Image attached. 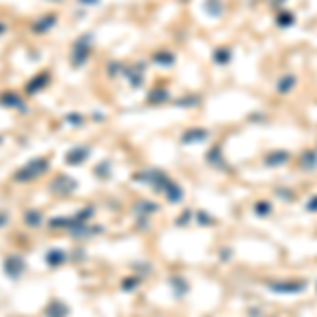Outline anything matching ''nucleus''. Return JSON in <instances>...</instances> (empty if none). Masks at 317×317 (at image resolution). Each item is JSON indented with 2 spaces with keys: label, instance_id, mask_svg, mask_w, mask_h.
Returning a JSON list of instances; mask_svg holds the SVG:
<instances>
[{
  "label": "nucleus",
  "instance_id": "10",
  "mask_svg": "<svg viewBox=\"0 0 317 317\" xmlns=\"http://www.w3.org/2000/svg\"><path fill=\"white\" fill-rule=\"evenodd\" d=\"M87 148H72L68 155H66V161L70 163V165H78V163H83L85 161V157H87Z\"/></svg>",
  "mask_w": 317,
  "mask_h": 317
},
{
  "label": "nucleus",
  "instance_id": "11",
  "mask_svg": "<svg viewBox=\"0 0 317 317\" xmlns=\"http://www.w3.org/2000/svg\"><path fill=\"white\" fill-rule=\"evenodd\" d=\"M23 222L28 224V226H32V228H38L40 222H42L40 211H36V209H28V211L23 214Z\"/></svg>",
  "mask_w": 317,
  "mask_h": 317
},
{
  "label": "nucleus",
  "instance_id": "9",
  "mask_svg": "<svg viewBox=\"0 0 317 317\" xmlns=\"http://www.w3.org/2000/svg\"><path fill=\"white\" fill-rule=\"evenodd\" d=\"M45 262L49 264V267H59V264L66 262V254L61 250H49L45 254Z\"/></svg>",
  "mask_w": 317,
  "mask_h": 317
},
{
  "label": "nucleus",
  "instance_id": "12",
  "mask_svg": "<svg viewBox=\"0 0 317 317\" xmlns=\"http://www.w3.org/2000/svg\"><path fill=\"white\" fill-rule=\"evenodd\" d=\"M4 222H6V214H4V211H0V226H4Z\"/></svg>",
  "mask_w": 317,
  "mask_h": 317
},
{
  "label": "nucleus",
  "instance_id": "4",
  "mask_svg": "<svg viewBox=\"0 0 317 317\" xmlns=\"http://www.w3.org/2000/svg\"><path fill=\"white\" fill-rule=\"evenodd\" d=\"M0 104L6 106V108H17L19 112H25L23 100H21L17 93H13V91H4L2 95H0Z\"/></svg>",
  "mask_w": 317,
  "mask_h": 317
},
{
  "label": "nucleus",
  "instance_id": "3",
  "mask_svg": "<svg viewBox=\"0 0 317 317\" xmlns=\"http://www.w3.org/2000/svg\"><path fill=\"white\" fill-rule=\"evenodd\" d=\"M2 269H4V273L11 279H19L21 277V273L25 271V262H23V258L21 256H8L6 260H4V264H2Z\"/></svg>",
  "mask_w": 317,
  "mask_h": 317
},
{
  "label": "nucleus",
  "instance_id": "15",
  "mask_svg": "<svg viewBox=\"0 0 317 317\" xmlns=\"http://www.w3.org/2000/svg\"><path fill=\"white\" fill-rule=\"evenodd\" d=\"M0 142H2V136H0Z\"/></svg>",
  "mask_w": 317,
  "mask_h": 317
},
{
  "label": "nucleus",
  "instance_id": "7",
  "mask_svg": "<svg viewBox=\"0 0 317 317\" xmlns=\"http://www.w3.org/2000/svg\"><path fill=\"white\" fill-rule=\"evenodd\" d=\"M55 21H57V17H55V15H45V17H40L38 21H34L32 30L36 32V34H42V32L51 30V28H53V23H55Z\"/></svg>",
  "mask_w": 317,
  "mask_h": 317
},
{
  "label": "nucleus",
  "instance_id": "6",
  "mask_svg": "<svg viewBox=\"0 0 317 317\" xmlns=\"http://www.w3.org/2000/svg\"><path fill=\"white\" fill-rule=\"evenodd\" d=\"M45 317H68V307L61 301H51L45 307Z\"/></svg>",
  "mask_w": 317,
  "mask_h": 317
},
{
  "label": "nucleus",
  "instance_id": "14",
  "mask_svg": "<svg viewBox=\"0 0 317 317\" xmlns=\"http://www.w3.org/2000/svg\"><path fill=\"white\" fill-rule=\"evenodd\" d=\"M2 32H4V25H2V23H0V34H2Z\"/></svg>",
  "mask_w": 317,
  "mask_h": 317
},
{
  "label": "nucleus",
  "instance_id": "13",
  "mask_svg": "<svg viewBox=\"0 0 317 317\" xmlns=\"http://www.w3.org/2000/svg\"><path fill=\"white\" fill-rule=\"evenodd\" d=\"M66 121H72V123H76V121H78V117H74V114H70V117H66Z\"/></svg>",
  "mask_w": 317,
  "mask_h": 317
},
{
  "label": "nucleus",
  "instance_id": "2",
  "mask_svg": "<svg viewBox=\"0 0 317 317\" xmlns=\"http://www.w3.org/2000/svg\"><path fill=\"white\" fill-rule=\"evenodd\" d=\"M74 188H76V180L70 178L68 173L55 175L49 184V190L53 192V195H70V192H74Z\"/></svg>",
  "mask_w": 317,
  "mask_h": 317
},
{
  "label": "nucleus",
  "instance_id": "8",
  "mask_svg": "<svg viewBox=\"0 0 317 317\" xmlns=\"http://www.w3.org/2000/svg\"><path fill=\"white\" fill-rule=\"evenodd\" d=\"M76 224H81L78 218H51L49 220L51 228H74Z\"/></svg>",
  "mask_w": 317,
  "mask_h": 317
},
{
  "label": "nucleus",
  "instance_id": "5",
  "mask_svg": "<svg viewBox=\"0 0 317 317\" xmlns=\"http://www.w3.org/2000/svg\"><path fill=\"white\" fill-rule=\"evenodd\" d=\"M47 83H49V72H38L28 85H25V91H28L30 95H34V93H38Z\"/></svg>",
  "mask_w": 317,
  "mask_h": 317
},
{
  "label": "nucleus",
  "instance_id": "1",
  "mask_svg": "<svg viewBox=\"0 0 317 317\" xmlns=\"http://www.w3.org/2000/svg\"><path fill=\"white\" fill-rule=\"evenodd\" d=\"M47 171H49V161L45 157H36V158H32V161L25 163L23 167H19V169L15 171L13 180L15 182H30V180L40 178V175L47 173Z\"/></svg>",
  "mask_w": 317,
  "mask_h": 317
}]
</instances>
